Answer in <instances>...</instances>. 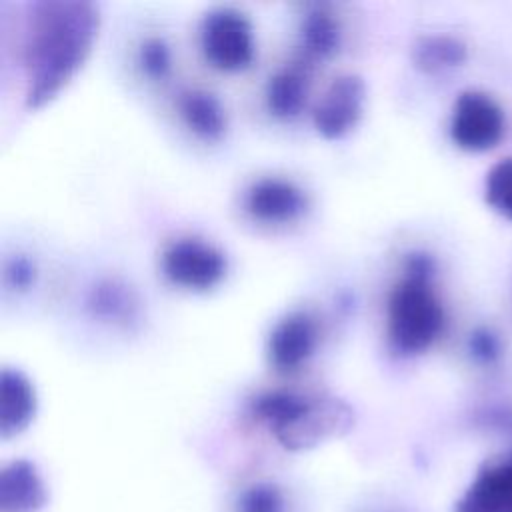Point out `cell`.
<instances>
[{
	"label": "cell",
	"instance_id": "obj_24",
	"mask_svg": "<svg viewBox=\"0 0 512 512\" xmlns=\"http://www.w3.org/2000/svg\"><path fill=\"white\" fill-rule=\"evenodd\" d=\"M372 512H380V510H372Z\"/></svg>",
	"mask_w": 512,
	"mask_h": 512
},
{
	"label": "cell",
	"instance_id": "obj_8",
	"mask_svg": "<svg viewBox=\"0 0 512 512\" xmlns=\"http://www.w3.org/2000/svg\"><path fill=\"white\" fill-rule=\"evenodd\" d=\"M366 84L358 74L336 76L312 110V122L320 136L336 140L346 136L362 118Z\"/></svg>",
	"mask_w": 512,
	"mask_h": 512
},
{
	"label": "cell",
	"instance_id": "obj_15",
	"mask_svg": "<svg viewBox=\"0 0 512 512\" xmlns=\"http://www.w3.org/2000/svg\"><path fill=\"white\" fill-rule=\"evenodd\" d=\"M178 114L186 128L206 142H216L228 128L226 108L216 94L204 88H184L176 98Z\"/></svg>",
	"mask_w": 512,
	"mask_h": 512
},
{
	"label": "cell",
	"instance_id": "obj_22",
	"mask_svg": "<svg viewBox=\"0 0 512 512\" xmlns=\"http://www.w3.org/2000/svg\"><path fill=\"white\" fill-rule=\"evenodd\" d=\"M4 276H6V280L10 282V286H14V288H26L30 282H34L36 270H34V264H32L28 258L18 256V258H14L10 264H6Z\"/></svg>",
	"mask_w": 512,
	"mask_h": 512
},
{
	"label": "cell",
	"instance_id": "obj_11",
	"mask_svg": "<svg viewBox=\"0 0 512 512\" xmlns=\"http://www.w3.org/2000/svg\"><path fill=\"white\" fill-rule=\"evenodd\" d=\"M46 502V484L30 460L16 458L2 466L0 512H40Z\"/></svg>",
	"mask_w": 512,
	"mask_h": 512
},
{
	"label": "cell",
	"instance_id": "obj_10",
	"mask_svg": "<svg viewBox=\"0 0 512 512\" xmlns=\"http://www.w3.org/2000/svg\"><path fill=\"white\" fill-rule=\"evenodd\" d=\"M454 512H512V454L486 462L456 500Z\"/></svg>",
	"mask_w": 512,
	"mask_h": 512
},
{
	"label": "cell",
	"instance_id": "obj_18",
	"mask_svg": "<svg viewBox=\"0 0 512 512\" xmlns=\"http://www.w3.org/2000/svg\"><path fill=\"white\" fill-rule=\"evenodd\" d=\"M234 512H288V496L274 482L244 486L232 504Z\"/></svg>",
	"mask_w": 512,
	"mask_h": 512
},
{
	"label": "cell",
	"instance_id": "obj_13",
	"mask_svg": "<svg viewBox=\"0 0 512 512\" xmlns=\"http://www.w3.org/2000/svg\"><path fill=\"white\" fill-rule=\"evenodd\" d=\"M310 86V64L302 58L276 70L264 88V100L270 114L290 120L298 116L306 104Z\"/></svg>",
	"mask_w": 512,
	"mask_h": 512
},
{
	"label": "cell",
	"instance_id": "obj_3",
	"mask_svg": "<svg viewBox=\"0 0 512 512\" xmlns=\"http://www.w3.org/2000/svg\"><path fill=\"white\" fill-rule=\"evenodd\" d=\"M434 262L424 252H412L402 278L392 286L386 302V336L400 356L428 350L444 328V308L432 286Z\"/></svg>",
	"mask_w": 512,
	"mask_h": 512
},
{
	"label": "cell",
	"instance_id": "obj_14",
	"mask_svg": "<svg viewBox=\"0 0 512 512\" xmlns=\"http://www.w3.org/2000/svg\"><path fill=\"white\" fill-rule=\"evenodd\" d=\"M88 312L100 322L130 328L140 318V298L126 282L118 278L98 280L86 296Z\"/></svg>",
	"mask_w": 512,
	"mask_h": 512
},
{
	"label": "cell",
	"instance_id": "obj_5",
	"mask_svg": "<svg viewBox=\"0 0 512 512\" xmlns=\"http://www.w3.org/2000/svg\"><path fill=\"white\" fill-rule=\"evenodd\" d=\"M164 278L184 290L204 292L222 282L228 270L226 254L198 236H178L160 252Z\"/></svg>",
	"mask_w": 512,
	"mask_h": 512
},
{
	"label": "cell",
	"instance_id": "obj_19",
	"mask_svg": "<svg viewBox=\"0 0 512 512\" xmlns=\"http://www.w3.org/2000/svg\"><path fill=\"white\" fill-rule=\"evenodd\" d=\"M484 196L494 212L512 220V158H506L490 168L486 174Z\"/></svg>",
	"mask_w": 512,
	"mask_h": 512
},
{
	"label": "cell",
	"instance_id": "obj_12",
	"mask_svg": "<svg viewBox=\"0 0 512 512\" xmlns=\"http://www.w3.org/2000/svg\"><path fill=\"white\" fill-rule=\"evenodd\" d=\"M36 390L30 378L4 366L0 374V438L10 440L22 434L36 416Z\"/></svg>",
	"mask_w": 512,
	"mask_h": 512
},
{
	"label": "cell",
	"instance_id": "obj_2",
	"mask_svg": "<svg viewBox=\"0 0 512 512\" xmlns=\"http://www.w3.org/2000/svg\"><path fill=\"white\" fill-rule=\"evenodd\" d=\"M250 414L290 452L312 450L354 426V410L340 398L266 390L250 402Z\"/></svg>",
	"mask_w": 512,
	"mask_h": 512
},
{
	"label": "cell",
	"instance_id": "obj_16",
	"mask_svg": "<svg viewBox=\"0 0 512 512\" xmlns=\"http://www.w3.org/2000/svg\"><path fill=\"white\" fill-rule=\"evenodd\" d=\"M302 60H322L338 52L342 40L340 20L324 6H312L298 26Z\"/></svg>",
	"mask_w": 512,
	"mask_h": 512
},
{
	"label": "cell",
	"instance_id": "obj_20",
	"mask_svg": "<svg viewBox=\"0 0 512 512\" xmlns=\"http://www.w3.org/2000/svg\"><path fill=\"white\" fill-rule=\"evenodd\" d=\"M136 64L150 80H164L172 68V52L162 36H146L136 52Z\"/></svg>",
	"mask_w": 512,
	"mask_h": 512
},
{
	"label": "cell",
	"instance_id": "obj_1",
	"mask_svg": "<svg viewBox=\"0 0 512 512\" xmlns=\"http://www.w3.org/2000/svg\"><path fill=\"white\" fill-rule=\"evenodd\" d=\"M100 30V10L82 0H40L28 6L22 42L28 108L50 102L82 68Z\"/></svg>",
	"mask_w": 512,
	"mask_h": 512
},
{
	"label": "cell",
	"instance_id": "obj_7",
	"mask_svg": "<svg viewBox=\"0 0 512 512\" xmlns=\"http://www.w3.org/2000/svg\"><path fill=\"white\" fill-rule=\"evenodd\" d=\"M246 214L262 224H288L302 218L310 206L306 190L290 178L260 176L244 190Z\"/></svg>",
	"mask_w": 512,
	"mask_h": 512
},
{
	"label": "cell",
	"instance_id": "obj_9",
	"mask_svg": "<svg viewBox=\"0 0 512 512\" xmlns=\"http://www.w3.org/2000/svg\"><path fill=\"white\" fill-rule=\"evenodd\" d=\"M318 320L306 310H292L272 326L266 340V356L274 370H298L318 348Z\"/></svg>",
	"mask_w": 512,
	"mask_h": 512
},
{
	"label": "cell",
	"instance_id": "obj_17",
	"mask_svg": "<svg viewBox=\"0 0 512 512\" xmlns=\"http://www.w3.org/2000/svg\"><path fill=\"white\" fill-rule=\"evenodd\" d=\"M412 60L418 70L426 74H440L466 60V44L456 36L428 34L416 40Z\"/></svg>",
	"mask_w": 512,
	"mask_h": 512
},
{
	"label": "cell",
	"instance_id": "obj_6",
	"mask_svg": "<svg viewBox=\"0 0 512 512\" xmlns=\"http://www.w3.org/2000/svg\"><path fill=\"white\" fill-rule=\"evenodd\" d=\"M504 124V112L492 96L480 90H464L452 106L450 138L462 150L484 152L500 142Z\"/></svg>",
	"mask_w": 512,
	"mask_h": 512
},
{
	"label": "cell",
	"instance_id": "obj_21",
	"mask_svg": "<svg viewBox=\"0 0 512 512\" xmlns=\"http://www.w3.org/2000/svg\"><path fill=\"white\" fill-rule=\"evenodd\" d=\"M468 346H470V354L478 362H484V364H490V362H494L500 356V340H498V336L494 332H490L486 328L474 330L470 334Z\"/></svg>",
	"mask_w": 512,
	"mask_h": 512
},
{
	"label": "cell",
	"instance_id": "obj_23",
	"mask_svg": "<svg viewBox=\"0 0 512 512\" xmlns=\"http://www.w3.org/2000/svg\"><path fill=\"white\" fill-rule=\"evenodd\" d=\"M498 420H502V422H506L508 426H512V420H506V418H502V416H498Z\"/></svg>",
	"mask_w": 512,
	"mask_h": 512
},
{
	"label": "cell",
	"instance_id": "obj_4",
	"mask_svg": "<svg viewBox=\"0 0 512 512\" xmlns=\"http://www.w3.org/2000/svg\"><path fill=\"white\" fill-rule=\"evenodd\" d=\"M200 48L218 70H242L256 52L250 18L232 6H214L200 20Z\"/></svg>",
	"mask_w": 512,
	"mask_h": 512
}]
</instances>
